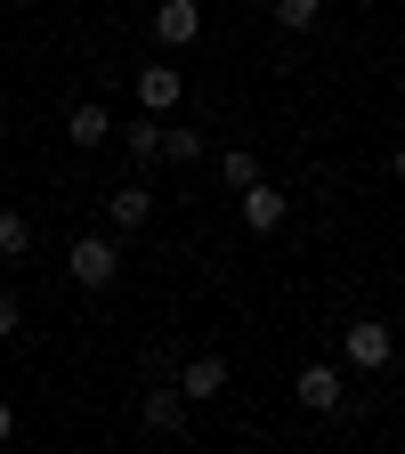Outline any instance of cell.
Listing matches in <instances>:
<instances>
[{
  "label": "cell",
  "mask_w": 405,
  "mask_h": 454,
  "mask_svg": "<svg viewBox=\"0 0 405 454\" xmlns=\"http://www.w3.org/2000/svg\"><path fill=\"white\" fill-rule=\"evenodd\" d=\"M138 114H179V90H187V74L179 66H162V57H154V66H138Z\"/></svg>",
  "instance_id": "obj_4"
},
{
  "label": "cell",
  "mask_w": 405,
  "mask_h": 454,
  "mask_svg": "<svg viewBox=\"0 0 405 454\" xmlns=\"http://www.w3.org/2000/svg\"><path fill=\"white\" fill-rule=\"evenodd\" d=\"M66 276L82 284V293H113V276H122V244H113V236H82L66 252Z\"/></svg>",
  "instance_id": "obj_1"
},
{
  "label": "cell",
  "mask_w": 405,
  "mask_h": 454,
  "mask_svg": "<svg viewBox=\"0 0 405 454\" xmlns=\"http://www.w3.org/2000/svg\"><path fill=\"white\" fill-rule=\"evenodd\" d=\"M113 138H122L130 162H162V114H138V122H113Z\"/></svg>",
  "instance_id": "obj_10"
},
{
  "label": "cell",
  "mask_w": 405,
  "mask_h": 454,
  "mask_svg": "<svg viewBox=\"0 0 405 454\" xmlns=\"http://www.w3.org/2000/svg\"><path fill=\"white\" fill-rule=\"evenodd\" d=\"M162 162H203V138L187 122H162Z\"/></svg>",
  "instance_id": "obj_15"
},
{
  "label": "cell",
  "mask_w": 405,
  "mask_h": 454,
  "mask_svg": "<svg viewBox=\"0 0 405 454\" xmlns=\"http://www.w3.org/2000/svg\"><path fill=\"white\" fill-rule=\"evenodd\" d=\"M203 33V0H162V9H154V41L162 49H187Z\"/></svg>",
  "instance_id": "obj_8"
},
{
  "label": "cell",
  "mask_w": 405,
  "mask_h": 454,
  "mask_svg": "<svg viewBox=\"0 0 405 454\" xmlns=\"http://www.w3.org/2000/svg\"><path fill=\"white\" fill-rule=\"evenodd\" d=\"M292 397H300L308 414H340V406H349V397H340V365L308 357V365H300V381H292Z\"/></svg>",
  "instance_id": "obj_3"
},
{
  "label": "cell",
  "mask_w": 405,
  "mask_h": 454,
  "mask_svg": "<svg viewBox=\"0 0 405 454\" xmlns=\"http://www.w3.org/2000/svg\"><path fill=\"white\" fill-rule=\"evenodd\" d=\"M105 219H113V236L146 227V219H154V187H146V179H122V187L105 195Z\"/></svg>",
  "instance_id": "obj_6"
},
{
  "label": "cell",
  "mask_w": 405,
  "mask_h": 454,
  "mask_svg": "<svg viewBox=\"0 0 405 454\" xmlns=\"http://www.w3.org/2000/svg\"><path fill=\"white\" fill-rule=\"evenodd\" d=\"M17 325H25V301H17V293H0V340H17Z\"/></svg>",
  "instance_id": "obj_16"
},
{
  "label": "cell",
  "mask_w": 405,
  "mask_h": 454,
  "mask_svg": "<svg viewBox=\"0 0 405 454\" xmlns=\"http://www.w3.org/2000/svg\"><path fill=\"white\" fill-rule=\"evenodd\" d=\"M138 422H146L154 438H179V430H187V397H179V381L146 389V397H138Z\"/></svg>",
  "instance_id": "obj_5"
},
{
  "label": "cell",
  "mask_w": 405,
  "mask_h": 454,
  "mask_svg": "<svg viewBox=\"0 0 405 454\" xmlns=\"http://www.w3.org/2000/svg\"><path fill=\"white\" fill-rule=\"evenodd\" d=\"M227 373H236V365H227L219 349H203V357H187V365H179V397H187V406H195V397H219V389H227Z\"/></svg>",
  "instance_id": "obj_9"
},
{
  "label": "cell",
  "mask_w": 405,
  "mask_h": 454,
  "mask_svg": "<svg viewBox=\"0 0 405 454\" xmlns=\"http://www.w3.org/2000/svg\"><path fill=\"white\" fill-rule=\"evenodd\" d=\"M17 438V406H9V397H0V446H9Z\"/></svg>",
  "instance_id": "obj_17"
},
{
  "label": "cell",
  "mask_w": 405,
  "mask_h": 454,
  "mask_svg": "<svg viewBox=\"0 0 405 454\" xmlns=\"http://www.w3.org/2000/svg\"><path fill=\"white\" fill-rule=\"evenodd\" d=\"M268 17H276V33H308L324 17V0H268Z\"/></svg>",
  "instance_id": "obj_12"
},
{
  "label": "cell",
  "mask_w": 405,
  "mask_h": 454,
  "mask_svg": "<svg viewBox=\"0 0 405 454\" xmlns=\"http://www.w3.org/2000/svg\"><path fill=\"white\" fill-rule=\"evenodd\" d=\"M389 170H397V179H405V146H397V154H389Z\"/></svg>",
  "instance_id": "obj_18"
},
{
  "label": "cell",
  "mask_w": 405,
  "mask_h": 454,
  "mask_svg": "<svg viewBox=\"0 0 405 454\" xmlns=\"http://www.w3.org/2000/svg\"><path fill=\"white\" fill-rule=\"evenodd\" d=\"M340 357H349V365H357V373H381V365H389V357H397V333H389V325H381V317H357V325H349V333H340Z\"/></svg>",
  "instance_id": "obj_2"
},
{
  "label": "cell",
  "mask_w": 405,
  "mask_h": 454,
  "mask_svg": "<svg viewBox=\"0 0 405 454\" xmlns=\"http://www.w3.org/2000/svg\"><path fill=\"white\" fill-rule=\"evenodd\" d=\"M33 252V219L25 211H0V260H25Z\"/></svg>",
  "instance_id": "obj_14"
},
{
  "label": "cell",
  "mask_w": 405,
  "mask_h": 454,
  "mask_svg": "<svg viewBox=\"0 0 405 454\" xmlns=\"http://www.w3.org/2000/svg\"><path fill=\"white\" fill-rule=\"evenodd\" d=\"M284 211H292V195H284V187H268V179L244 187V227H252V236H276Z\"/></svg>",
  "instance_id": "obj_7"
},
{
  "label": "cell",
  "mask_w": 405,
  "mask_h": 454,
  "mask_svg": "<svg viewBox=\"0 0 405 454\" xmlns=\"http://www.w3.org/2000/svg\"><path fill=\"white\" fill-rule=\"evenodd\" d=\"M66 138H74V146H105V138H113V114H105L97 98H82V106L66 114Z\"/></svg>",
  "instance_id": "obj_11"
},
{
  "label": "cell",
  "mask_w": 405,
  "mask_h": 454,
  "mask_svg": "<svg viewBox=\"0 0 405 454\" xmlns=\"http://www.w3.org/2000/svg\"><path fill=\"white\" fill-rule=\"evenodd\" d=\"M219 179L236 187V195H244V187L260 179V154H252V146H227V154H219Z\"/></svg>",
  "instance_id": "obj_13"
}]
</instances>
